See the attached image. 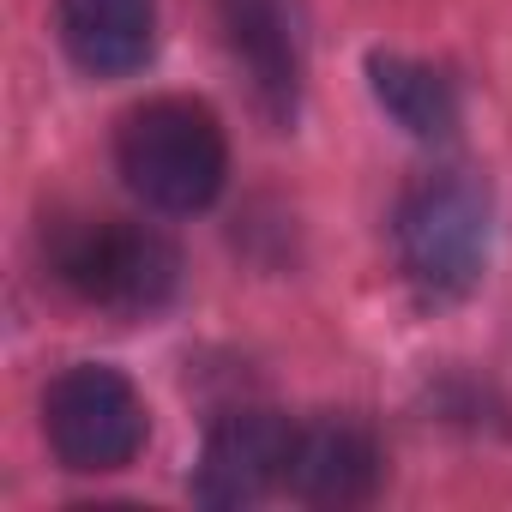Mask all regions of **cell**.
Segmentation results:
<instances>
[{
  "instance_id": "6da1fadb",
  "label": "cell",
  "mask_w": 512,
  "mask_h": 512,
  "mask_svg": "<svg viewBox=\"0 0 512 512\" xmlns=\"http://www.w3.org/2000/svg\"><path fill=\"white\" fill-rule=\"evenodd\" d=\"M43 247H49L55 284L115 320H151L181 290V253L151 223L67 217V223H49Z\"/></svg>"
},
{
  "instance_id": "7a4b0ae2",
  "label": "cell",
  "mask_w": 512,
  "mask_h": 512,
  "mask_svg": "<svg viewBox=\"0 0 512 512\" xmlns=\"http://www.w3.org/2000/svg\"><path fill=\"white\" fill-rule=\"evenodd\" d=\"M392 247L410 290L434 308L464 302L482 272H488V247H494V199L476 175L440 169L422 175L392 217Z\"/></svg>"
},
{
  "instance_id": "3957f363",
  "label": "cell",
  "mask_w": 512,
  "mask_h": 512,
  "mask_svg": "<svg viewBox=\"0 0 512 512\" xmlns=\"http://www.w3.org/2000/svg\"><path fill=\"white\" fill-rule=\"evenodd\" d=\"M115 169L151 211H205L229 175L223 127L193 97H151L115 133Z\"/></svg>"
},
{
  "instance_id": "277c9868",
  "label": "cell",
  "mask_w": 512,
  "mask_h": 512,
  "mask_svg": "<svg viewBox=\"0 0 512 512\" xmlns=\"http://www.w3.org/2000/svg\"><path fill=\"white\" fill-rule=\"evenodd\" d=\"M145 428H151L145 398L133 392L127 374L103 362H79L43 392V434L67 470L103 476L133 464V452L145 446Z\"/></svg>"
},
{
  "instance_id": "5b68a950",
  "label": "cell",
  "mask_w": 512,
  "mask_h": 512,
  "mask_svg": "<svg viewBox=\"0 0 512 512\" xmlns=\"http://www.w3.org/2000/svg\"><path fill=\"white\" fill-rule=\"evenodd\" d=\"M290 446H296V428L272 410H235L211 428L205 440V458H199V476H193V494L205 506H260L272 488H284V470H290Z\"/></svg>"
},
{
  "instance_id": "8992f818",
  "label": "cell",
  "mask_w": 512,
  "mask_h": 512,
  "mask_svg": "<svg viewBox=\"0 0 512 512\" xmlns=\"http://www.w3.org/2000/svg\"><path fill=\"white\" fill-rule=\"evenodd\" d=\"M217 25L235 67L253 85V109L272 127H290L302 97V49H296V25L284 13V0H217Z\"/></svg>"
},
{
  "instance_id": "52a82bcc",
  "label": "cell",
  "mask_w": 512,
  "mask_h": 512,
  "mask_svg": "<svg viewBox=\"0 0 512 512\" xmlns=\"http://www.w3.org/2000/svg\"><path fill=\"white\" fill-rule=\"evenodd\" d=\"M380 476H386V458L374 446V434L350 416H326V422H308L296 428V446H290V470H284V488L308 506H362L380 494Z\"/></svg>"
},
{
  "instance_id": "ba28073f",
  "label": "cell",
  "mask_w": 512,
  "mask_h": 512,
  "mask_svg": "<svg viewBox=\"0 0 512 512\" xmlns=\"http://www.w3.org/2000/svg\"><path fill=\"white\" fill-rule=\"evenodd\" d=\"M61 43L79 73L127 79L157 49V0H61Z\"/></svg>"
},
{
  "instance_id": "9c48e42d",
  "label": "cell",
  "mask_w": 512,
  "mask_h": 512,
  "mask_svg": "<svg viewBox=\"0 0 512 512\" xmlns=\"http://www.w3.org/2000/svg\"><path fill=\"white\" fill-rule=\"evenodd\" d=\"M368 79L380 109L410 133V139H452L458 127V91L446 73H434L428 61L410 55H368Z\"/></svg>"
}]
</instances>
